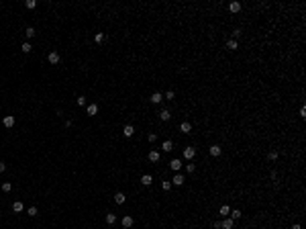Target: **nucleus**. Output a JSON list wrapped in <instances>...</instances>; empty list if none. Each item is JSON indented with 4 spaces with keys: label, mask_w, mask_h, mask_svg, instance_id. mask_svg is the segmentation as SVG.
<instances>
[{
    "label": "nucleus",
    "mask_w": 306,
    "mask_h": 229,
    "mask_svg": "<svg viewBox=\"0 0 306 229\" xmlns=\"http://www.w3.org/2000/svg\"><path fill=\"white\" fill-rule=\"evenodd\" d=\"M184 158L186 160H194L196 158V147H186L184 149Z\"/></svg>",
    "instance_id": "f257e3e1"
},
{
    "label": "nucleus",
    "mask_w": 306,
    "mask_h": 229,
    "mask_svg": "<svg viewBox=\"0 0 306 229\" xmlns=\"http://www.w3.org/2000/svg\"><path fill=\"white\" fill-rule=\"evenodd\" d=\"M47 61H49V63H53V66H55V63H59V53H57V51H51V53L47 55Z\"/></svg>",
    "instance_id": "f03ea898"
},
{
    "label": "nucleus",
    "mask_w": 306,
    "mask_h": 229,
    "mask_svg": "<svg viewBox=\"0 0 306 229\" xmlns=\"http://www.w3.org/2000/svg\"><path fill=\"white\" fill-rule=\"evenodd\" d=\"M2 125H4V127H8V129H10V127H14V117H12V115H6V117L2 119Z\"/></svg>",
    "instance_id": "7ed1b4c3"
},
{
    "label": "nucleus",
    "mask_w": 306,
    "mask_h": 229,
    "mask_svg": "<svg viewBox=\"0 0 306 229\" xmlns=\"http://www.w3.org/2000/svg\"><path fill=\"white\" fill-rule=\"evenodd\" d=\"M220 227H222V229H233V227H235V221H233L231 217H226L224 221H220Z\"/></svg>",
    "instance_id": "20e7f679"
},
{
    "label": "nucleus",
    "mask_w": 306,
    "mask_h": 229,
    "mask_svg": "<svg viewBox=\"0 0 306 229\" xmlns=\"http://www.w3.org/2000/svg\"><path fill=\"white\" fill-rule=\"evenodd\" d=\"M172 182H174L175 186H182V184L186 182V178H184V176H182L180 172H175V176H174V178H172Z\"/></svg>",
    "instance_id": "39448f33"
},
{
    "label": "nucleus",
    "mask_w": 306,
    "mask_h": 229,
    "mask_svg": "<svg viewBox=\"0 0 306 229\" xmlns=\"http://www.w3.org/2000/svg\"><path fill=\"white\" fill-rule=\"evenodd\" d=\"M208 151H210V156H212V158H219L220 153H222V147H220V145H212Z\"/></svg>",
    "instance_id": "423d86ee"
},
{
    "label": "nucleus",
    "mask_w": 306,
    "mask_h": 229,
    "mask_svg": "<svg viewBox=\"0 0 306 229\" xmlns=\"http://www.w3.org/2000/svg\"><path fill=\"white\" fill-rule=\"evenodd\" d=\"M151 182H153V176L151 174H143L141 176V184L143 186H151Z\"/></svg>",
    "instance_id": "0eeeda50"
},
{
    "label": "nucleus",
    "mask_w": 306,
    "mask_h": 229,
    "mask_svg": "<svg viewBox=\"0 0 306 229\" xmlns=\"http://www.w3.org/2000/svg\"><path fill=\"white\" fill-rule=\"evenodd\" d=\"M182 166H184V164H182V162H180V160H177V158H175V160H172V162H170V168H172V170H174V172H180V168H182Z\"/></svg>",
    "instance_id": "6e6552de"
},
{
    "label": "nucleus",
    "mask_w": 306,
    "mask_h": 229,
    "mask_svg": "<svg viewBox=\"0 0 306 229\" xmlns=\"http://www.w3.org/2000/svg\"><path fill=\"white\" fill-rule=\"evenodd\" d=\"M161 100H163V94H161V92H153V94H151V102H153V104H159Z\"/></svg>",
    "instance_id": "1a4fd4ad"
},
{
    "label": "nucleus",
    "mask_w": 306,
    "mask_h": 229,
    "mask_svg": "<svg viewBox=\"0 0 306 229\" xmlns=\"http://www.w3.org/2000/svg\"><path fill=\"white\" fill-rule=\"evenodd\" d=\"M133 133H135V127H133V125H125V127H123V135H125V137H131Z\"/></svg>",
    "instance_id": "9d476101"
},
{
    "label": "nucleus",
    "mask_w": 306,
    "mask_h": 229,
    "mask_svg": "<svg viewBox=\"0 0 306 229\" xmlns=\"http://www.w3.org/2000/svg\"><path fill=\"white\" fill-rule=\"evenodd\" d=\"M123 227H133V217L131 215H125V217H123Z\"/></svg>",
    "instance_id": "9b49d317"
},
{
    "label": "nucleus",
    "mask_w": 306,
    "mask_h": 229,
    "mask_svg": "<svg viewBox=\"0 0 306 229\" xmlns=\"http://www.w3.org/2000/svg\"><path fill=\"white\" fill-rule=\"evenodd\" d=\"M241 10V2H231L229 4V12H239Z\"/></svg>",
    "instance_id": "f8f14e48"
},
{
    "label": "nucleus",
    "mask_w": 306,
    "mask_h": 229,
    "mask_svg": "<svg viewBox=\"0 0 306 229\" xmlns=\"http://www.w3.org/2000/svg\"><path fill=\"white\" fill-rule=\"evenodd\" d=\"M159 119H161V121H170V119H172V113H170L168 108H163V111L159 113Z\"/></svg>",
    "instance_id": "ddd939ff"
},
{
    "label": "nucleus",
    "mask_w": 306,
    "mask_h": 229,
    "mask_svg": "<svg viewBox=\"0 0 306 229\" xmlns=\"http://www.w3.org/2000/svg\"><path fill=\"white\" fill-rule=\"evenodd\" d=\"M125 200H127V196H125L123 192H116V194H114V203H116V205H123Z\"/></svg>",
    "instance_id": "4468645a"
},
{
    "label": "nucleus",
    "mask_w": 306,
    "mask_h": 229,
    "mask_svg": "<svg viewBox=\"0 0 306 229\" xmlns=\"http://www.w3.org/2000/svg\"><path fill=\"white\" fill-rule=\"evenodd\" d=\"M180 131H182V133H190V131H192V125L186 121V123H182V125H180Z\"/></svg>",
    "instance_id": "2eb2a0df"
},
{
    "label": "nucleus",
    "mask_w": 306,
    "mask_h": 229,
    "mask_svg": "<svg viewBox=\"0 0 306 229\" xmlns=\"http://www.w3.org/2000/svg\"><path fill=\"white\" fill-rule=\"evenodd\" d=\"M147 158H149V162H159V151H155V149H153V151H149V156H147Z\"/></svg>",
    "instance_id": "dca6fc26"
},
{
    "label": "nucleus",
    "mask_w": 306,
    "mask_h": 229,
    "mask_svg": "<svg viewBox=\"0 0 306 229\" xmlns=\"http://www.w3.org/2000/svg\"><path fill=\"white\" fill-rule=\"evenodd\" d=\"M23 209H25V207H23L21 200H14V203H12V211H14V213H21Z\"/></svg>",
    "instance_id": "f3484780"
},
{
    "label": "nucleus",
    "mask_w": 306,
    "mask_h": 229,
    "mask_svg": "<svg viewBox=\"0 0 306 229\" xmlns=\"http://www.w3.org/2000/svg\"><path fill=\"white\" fill-rule=\"evenodd\" d=\"M237 47H239V43H237L235 39H229V41H226V49H231V51H235Z\"/></svg>",
    "instance_id": "a211bd4d"
},
{
    "label": "nucleus",
    "mask_w": 306,
    "mask_h": 229,
    "mask_svg": "<svg viewBox=\"0 0 306 229\" xmlns=\"http://www.w3.org/2000/svg\"><path fill=\"white\" fill-rule=\"evenodd\" d=\"M96 113H98V104H88V115L94 117Z\"/></svg>",
    "instance_id": "6ab92c4d"
},
{
    "label": "nucleus",
    "mask_w": 306,
    "mask_h": 229,
    "mask_svg": "<svg viewBox=\"0 0 306 229\" xmlns=\"http://www.w3.org/2000/svg\"><path fill=\"white\" fill-rule=\"evenodd\" d=\"M241 217H243V213H241L239 209H235V211H231V219H233V221H237V219H241Z\"/></svg>",
    "instance_id": "aec40b11"
},
{
    "label": "nucleus",
    "mask_w": 306,
    "mask_h": 229,
    "mask_svg": "<svg viewBox=\"0 0 306 229\" xmlns=\"http://www.w3.org/2000/svg\"><path fill=\"white\" fill-rule=\"evenodd\" d=\"M25 37H27V39H33V37H35V29H33V27H27V31H25Z\"/></svg>",
    "instance_id": "412c9836"
},
{
    "label": "nucleus",
    "mask_w": 306,
    "mask_h": 229,
    "mask_svg": "<svg viewBox=\"0 0 306 229\" xmlns=\"http://www.w3.org/2000/svg\"><path fill=\"white\" fill-rule=\"evenodd\" d=\"M220 215H222V217H229V215H231V209H229V205H222V207H220Z\"/></svg>",
    "instance_id": "4be33fe9"
},
{
    "label": "nucleus",
    "mask_w": 306,
    "mask_h": 229,
    "mask_svg": "<svg viewBox=\"0 0 306 229\" xmlns=\"http://www.w3.org/2000/svg\"><path fill=\"white\" fill-rule=\"evenodd\" d=\"M114 221H116V215H114V213H108V215H106V223H108V225H114Z\"/></svg>",
    "instance_id": "5701e85b"
},
{
    "label": "nucleus",
    "mask_w": 306,
    "mask_h": 229,
    "mask_svg": "<svg viewBox=\"0 0 306 229\" xmlns=\"http://www.w3.org/2000/svg\"><path fill=\"white\" fill-rule=\"evenodd\" d=\"M172 149H174V143H172L170 139H168V141H163V151H172Z\"/></svg>",
    "instance_id": "b1692460"
},
{
    "label": "nucleus",
    "mask_w": 306,
    "mask_h": 229,
    "mask_svg": "<svg viewBox=\"0 0 306 229\" xmlns=\"http://www.w3.org/2000/svg\"><path fill=\"white\" fill-rule=\"evenodd\" d=\"M86 96H78V98H76V104H78V106H86Z\"/></svg>",
    "instance_id": "393cba45"
},
{
    "label": "nucleus",
    "mask_w": 306,
    "mask_h": 229,
    "mask_svg": "<svg viewBox=\"0 0 306 229\" xmlns=\"http://www.w3.org/2000/svg\"><path fill=\"white\" fill-rule=\"evenodd\" d=\"M31 49H33V47H31V43H29V41H25V43H23V47H21V51H23V53H29Z\"/></svg>",
    "instance_id": "a878e982"
},
{
    "label": "nucleus",
    "mask_w": 306,
    "mask_h": 229,
    "mask_svg": "<svg viewBox=\"0 0 306 229\" xmlns=\"http://www.w3.org/2000/svg\"><path fill=\"white\" fill-rule=\"evenodd\" d=\"M25 6H27L29 10H33V8L37 6V0H27V2H25Z\"/></svg>",
    "instance_id": "bb28decb"
},
{
    "label": "nucleus",
    "mask_w": 306,
    "mask_h": 229,
    "mask_svg": "<svg viewBox=\"0 0 306 229\" xmlns=\"http://www.w3.org/2000/svg\"><path fill=\"white\" fill-rule=\"evenodd\" d=\"M94 41H96V43L100 45V43L104 41V33H96V35H94Z\"/></svg>",
    "instance_id": "cd10ccee"
},
{
    "label": "nucleus",
    "mask_w": 306,
    "mask_h": 229,
    "mask_svg": "<svg viewBox=\"0 0 306 229\" xmlns=\"http://www.w3.org/2000/svg\"><path fill=\"white\" fill-rule=\"evenodd\" d=\"M174 96H175L174 90H168V92H165V100H174Z\"/></svg>",
    "instance_id": "c85d7f7f"
},
{
    "label": "nucleus",
    "mask_w": 306,
    "mask_h": 229,
    "mask_svg": "<svg viewBox=\"0 0 306 229\" xmlns=\"http://www.w3.org/2000/svg\"><path fill=\"white\" fill-rule=\"evenodd\" d=\"M161 188H163V190L168 192V190L172 188V182H168V180H163V182H161Z\"/></svg>",
    "instance_id": "c756f323"
},
{
    "label": "nucleus",
    "mask_w": 306,
    "mask_h": 229,
    "mask_svg": "<svg viewBox=\"0 0 306 229\" xmlns=\"http://www.w3.org/2000/svg\"><path fill=\"white\" fill-rule=\"evenodd\" d=\"M27 213H29L31 217H35V215H37L39 211H37V207H29V211H27Z\"/></svg>",
    "instance_id": "7c9ffc66"
},
{
    "label": "nucleus",
    "mask_w": 306,
    "mask_h": 229,
    "mask_svg": "<svg viewBox=\"0 0 306 229\" xmlns=\"http://www.w3.org/2000/svg\"><path fill=\"white\" fill-rule=\"evenodd\" d=\"M10 188H12V184H10V182H4V184H2V190H4V192H10Z\"/></svg>",
    "instance_id": "2f4dec72"
},
{
    "label": "nucleus",
    "mask_w": 306,
    "mask_h": 229,
    "mask_svg": "<svg viewBox=\"0 0 306 229\" xmlns=\"http://www.w3.org/2000/svg\"><path fill=\"white\" fill-rule=\"evenodd\" d=\"M239 37H241V29H235V31H233V39H235V41H237V39H239Z\"/></svg>",
    "instance_id": "473e14b6"
},
{
    "label": "nucleus",
    "mask_w": 306,
    "mask_h": 229,
    "mask_svg": "<svg viewBox=\"0 0 306 229\" xmlns=\"http://www.w3.org/2000/svg\"><path fill=\"white\" fill-rule=\"evenodd\" d=\"M278 156H280L278 151H269V160H271V162H275V160H278Z\"/></svg>",
    "instance_id": "72a5a7b5"
},
{
    "label": "nucleus",
    "mask_w": 306,
    "mask_h": 229,
    "mask_svg": "<svg viewBox=\"0 0 306 229\" xmlns=\"http://www.w3.org/2000/svg\"><path fill=\"white\" fill-rule=\"evenodd\" d=\"M186 170L192 174V172H196V166H194V164H186Z\"/></svg>",
    "instance_id": "f704fd0d"
},
{
    "label": "nucleus",
    "mask_w": 306,
    "mask_h": 229,
    "mask_svg": "<svg viewBox=\"0 0 306 229\" xmlns=\"http://www.w3.org/2000/svg\"><path fill=\"white\" fill-rule=\"evenodd\" d=\"M147 139H149V141H151V143H153V141H155V139H157V135H155V133H149V135H147Z\"/></svg>",
    "instance_id": "c9c22d12"
},
{
    "label": "nucleus",
    "mask_w": 306,
    "mask_h": 229,
    "mask_svg": "<svg viewBox=\"0 0 306 229\" xmlns=\"http://www.w3.org/2000/svg\"><path fill=\"white\" fill-rule=\"evenodd\" d=\"M4 170H6V164H4V162H0V174H2Z\"/></svg>",
    "instance_id": "e433bc0d"
},
{
    "label": "nucleus",
    "mask_w": 306,
    "mask_h": 229,
    "mask_svg": "<svg viewBox=\"0 0 306 229\" xmlns=\"http://www.w3.org/2000/svg\"><path fill=\"white\" fill-rule=\"evenodd\" d=\"M212 227H214V229H222V227H220V221H214V223H212Z\"/></svg>",
    "instance_id": "4c0bfd02"
},
{
    "label": "nucleus",
    "mask_w": 306,
    "mask_h": 229,
    "mask_svg": "<svg viewBox=\"0 0 306 229\" xmlns=\"http://www.w3.org/2000/svg\"><path fill=\"white\" fill-rule=\"evenodd\" d=\"M292 229H302V225H300V223H294V225H292Z\"/></svg>",
    "instance_id": "58836bf2"
}]
</instances>
